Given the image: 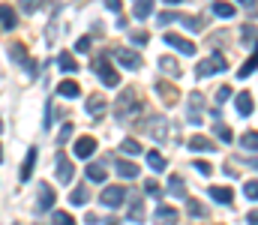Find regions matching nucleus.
Wrapping results in <instances>:
<instances>
[{
  "mask_svg": "<svg viewBox=\"0 0 258 225\" xmlns=\"http://www.w3.org/2000/svg\"><path fill=\"white\" fill-rule=\"evenodd\" d=\"M135 108H138V93H135V87H123L120 96H117V102H114V117H117V120H126Z\"/></svg>",
  "mask_w": 258,
  "mask_h": 225,
  "instance_id": "obj_1",
  "label": "nucleus"
},
{
  "mask_svg": "<svg viewBox=\"0 0 258 225\" xmlns=\"http://www.w3.org/2000/svg\"><path fill=\"white\" fill-rule=\"evenodd\" d=\"M228 69V63H225V54L222 51H213L204 63H198L195 66V75L198 78H207V75H216V72H225Z\"/></svg>",
  "mask_w": 258,
  "mask_h": 225,
  "instance_id": "obj_2",
  "label": "nucleus"
},
{
  "mask_svg": "<svg viewBox=\"0 0 258 225\" xmlns=\"http://www.w3.org/2000/svg\"><path fill=\"white\" fill-rule=\"evenodd\" d=\"M93 72L99 75V81H102L105 87H117V84H120V75H117V69H114L105 57H96V60H93Z\"/></svg>",
  "mask_w": 258,
  "mask_h": 225,
  "instance_id": "obj_3",
  "label": "nucleus"
},
{
  "mask_svg": "<svg viewBox=\"0 0 258 225\" xmlns=\"http://www.w3.org/2000/svg\"><path fill=\"white\" fill-rule=\"evenodd\" d=\"M201 111H204V96H201V90H192V93H189V108H186V120L198 126V123L204 120V114H201Z\"/></svg>",
  "mask_w": 258,
  "mask_h": 225,
  "instance_id": "obj_4",
  "label": "nucleus"
},
{
  "mask_svg": "<svg viewBox=\"0 0 258 225\" xmlns=\"http://www.w3.org/2000/svg\"><path fill=\"white\" fill-rule=\"evenodd\" d=\"M111 57H114L123 69H141V54H135L132 48H114Z\"/></svg>",
  "mask_w": 258,
  "mask_h": 225,
  "instance_id": "obj_5",
  "label": "nucleus"
},
{
  "mask_svg": "<svg viewBox=\"0 0 258 225\" xmlns=\"http://www.w3.org/2000/svg\"><path fill=\"white\" fill-rule=\"evenodd\" d=\"M123 198H126V189H123V186H105L102 195H99V201H102L105 207H117Z\"/></svg>",
  "mask_w": 258,
  "mask_h": 225,
  "instance_id": "obj_6",
  "label": "nucleus"
},
{
  "mask_svg": "<svg viewBox=\"0 0 258 225\" xmlns=\"http://www.w3.org/2000/svg\"><path fill=\"white\" fill-rule=\"evenodd\" d=\"M54 207V189H51V183H42L39 180V198H36V210L39 213H45V210H51Z\"/></svg>",
  "mask_w": 258,
  "mask_h": 225,
  "instance_id": "obj_7",
  "label": "nucleus"
},
{
  "mask_svg": "<svg viewBox=\"0 0 258 225\" xmlns=\"http://www.w3.org/2000/svg\"><path fill=\"white\" fill-rule=\"evenodd\" d=\"M9 57H12V60H15L18 66H24V69H27L30 75H36V66H33V60L27 57L24 45H18V42H15V45H9Z\"/></svg>",
  "mask_w": 258,
  "mask_h": 225,
  "instance_id": "obj_8",
  "label": "nucleus"
},
{
  "mask_svg": "<svg viewBox=\"0 0 258 225\" xmlns=\"http://www.w3.org/2000/svg\"><path fill=\"white\" fill-rule=\"evenodd\" d=\"M162 39H165V42H168L171 48H177L180 54H186V57H192V54H195V45L189 42V39H183V36H177V33H165Z\"/></svg>",
  "mask_w": 258,
  "mask_h": 225,
  "instance_id": "obj_9",
  "label": "nucleus"
},
{
  "mask_svg": "<svg viewBox=\"0 0 258 225\" xmlns=\"http://www.w3.org/2000/svg\"><path fill=\"white\" fill-rule=\"evenodd\" d=\"M144 132H150V138L162 141V138H165V117H159V114L147 117V123H144Z\"/></svg>",
  "mask_w": 258,
  "mask_h": 225,
  "instance_id": "obj_10",
  "label": "nucleus"
},
{
  "mask_svg": "<svg viewBox=\"0 0 258 225\" xmlns=\"http://www.w3.org/2000/svg\"><path fill=\"white\" fill-rule=\"evenodd\" d=\"M234 108H237V114H240V117H249V114H252V108H255V102H252V93L240 90V93L234 96Z\"/></svg>",
  "mask_w": 258,
  "mask_h": 225,
  "instance_id": "obj_11",
  "label": "nucleus"
},
{
  "mask_svg": "<svg viewBox=\"0 0 258 225\" xmlns=\"http://www.w3.org/2000/svg\"><path fill=\"white\" fill-rule=\"evenodd\" d=\"M93 153H96V138L93 135H84V138L75 141V156L78 159H90Z\"/></svg>",
  "mask_w": 258,
  "mask_h": 225,
  "instance_id": "obj_12",
  "label": "nucleus"
},
{
  "mask_svg": "<svg viewBox=\"0 0 258 225\" xmlns=\"http://www.w3.org/2000/svg\"><path fill=\"white\" fill-rule=\"evenodd\" d=\"M153 219H156V225H174L177 222V210L168 207V204H159L156 213H153Z\"/></svg>",
  "mask_w": 258,
  "mask_h": 225,
  "instance_id": "obj_13",
  "label": "nucleus"
},
{
  "mask_svg": "<svg viewBox=\"0 0 258 225\" xmlns=\"http://www.w3.org/2000/svg\"><path fill=\"white\" fill-rule=\"evenodd\" d=\"M114 171H117L120 177H126V180H135V177L141 174V171H138V165H135V162H129V159H117V162H114Z\"/></svg>",
  "mask_w": 258,
  "mask_h": 225,
  "instance_id": "obj_14",
  "label": "nucleus"
},
{
  "mask_svg": "<svg viewBox=\"0 0 258 225\" xmlns=\"http://www.w3.org/2000/svg\"><path fill=\"white\" fill-rule=\"evenodd\" d=\"M33 165H36V147H30V150H27V156H24V165H21V174H18V180H21V183H27V180H30Z\"/></svg>",
  "mask_w": 258,
  "mask_h": 225,
  "instance_id": "obj_15",
  "label": "nucleus"
},
{
  "mask_svg": "<svg viewBox=\"0 0 258 225\" xmlns=\"http://www.w3.org/2000/svg\"><path fill=\"white\" fill-rule=\"evenodd\" d=\"M156 96H162V102H177V90H174V84H168V81H156Z\"/></svg>",
  "mask_w": 258,
  "mask_h": 225,
  "instance_id": "obj_16",
  "label": "nucleus"
},
{
  "mask_svg": "<svg viewBox=\"0 0 258 225\" xmlns=\"http://www.w3.org/2000/svg\"><path fill=\"white\" fill-rule=\"evenodd\" d=\"M159 69L165 75H171V78H177V75H180V63H177L171 54H162V57H159Z\"/></svg>",
  "mask_w": 258,
  "mask_h": 225,
  "instance_id": "obj_17",
  "label": "nucleus"
},
{
  "mask_svg": "<svg viewBox=\"0 0 258 225\" xmlns=\"http://www.w3.org/2000/svg\"><path fill=\"white\" fill-rule=\"evenodd\" d=\"M210 12H213L216 18H231V15H237V9H234L231 3H225V0H213Z\"/></svg>",
  "mask_w": 258,
  "mask_h": 225,
  "instance_id": "obj_18",
  "label": "nucleus"
},
{
  "mask_svg": "<svg viewBox=\"0 0 258 225\" xmlns=\"http://www.w3.org/2000/svg\"><path fill=\"white\" fill-rule=\"evenodd\" d=\"M210 198L219 201V204H234V192L225 189V186H210Z\"/></svg>",
  "mask_w": 258,
  "mask_h": 225,
  "instance_id": "obj_19",
  "label": "nucleus"
},
{
  "mask_svg": "<svg viewBox=\"0 0 258 225\" xmlns=\"http://www.w3.org/2000/svg\"><path fill=\"white\" fill-rule=\"evenodd\" d=\"M189 150H198V153H213L216 144H213L210 138H204V135H192V138H189Z\"/></svg>",
  "mask_w": 258,
  "mask_h": 225,
  "instance_id": "obj_20",
  "label": "nucleus"
},
{
  "mask_svg": "<svg viewBox=\"0 0 258 225\" xmlns=\"http://www.w3.org/2000/svg\"><path fill=\"white\" fill-rule=\"evenodd\" d=\"M84 174H87V180H93V183H102L108 171H105V165H102V162H90Z\"/></svg>",
  "mask_w": 258,
  "mask_h": 225,
  "instance_id": "obj_21",
  "label": "nucleus"
},
{
  "mask_svg": "<svg viewBox=\"0 0 258 225\" xmlns=\"http://www.w3.org/2000/svg\"><path fill=\"white\" fill-rule=\"evenodd\" d=\"M168 192H171L174 198H183V195H186V180H183L180 174H171V180H168Z\"/></svg>",
  "mask_w": 258,
  "mask_h": 225,
  "instance_id": "obj_22",
  "label": "nucleus"
},
{
  "mask_svg": "<svg viewBox=\"0 0 258 225\" xmlns=\"http://www.w3.org/2000/svg\"><path fill=\"white\" fill-rule=\"evenodd\" d=\"M150 12H153V0H135V3H132V15H135L138 21H144Z\"/></svg>",
  "mask_w": 258,
  "mask_h": 225,
  "instance_id": "obj_23",
  "label": "nucleus"
},
{
  "mask_svg": "<svg viewBox=\"0 0 258 225\" xmlns=\"http://www.w3.org/2000/svg\"><path fill=\"white\" fill-rule=\"evenodd\" d=\"M57 93H60V96H66V99H75V96H81V87H78L75 81H69V78H66V81H60V84H57Z\"/></svg>",
  "mask_w": 258,
  "mask_h": 225,
  "instance_id": "obj_24",
  "label": "nucleus"
},
{
  "mask_svg": "<svg viewBox=\"0 0 258 225\" xmlns=\"http://www.w3.org/2000/svg\"><path fill=\"white\" fill-rule=\"evenodd\" d=\"M15 21H18V18H15V9H12V6H0V27H3V30H12Z\"/></svg>",
  "mask_w": 258,
  "mask_h": 225,
  "instance_id": "obj_25",
  "label": "nucleus"
},
{
  "mask_svg": "<svg viewBox=\"0 0 258 225\" xmlns=\"http://www.w3.org/2000/svg\"><path fill=\"white\" fill-rule=\"evenodd\" d=\"M60 162H57V177L63 180V183H69L72 180V174H75V168H72V162L66 159V156H57Z\"/></svg>",
  "mask_w": 258,
  "mask_h": 225,
  "instance_id": "obj_26",
  "label": "nucleus"
},
{
  "mask_svg": "<svg viewBox=\"0 0 258 225\" xmlns=\"http://www.w3.org/2000/svg\"><path fill=\"white\" fill-rule=\"evenodd\" d=\"M87 111H90L93 117H102V111H105V96H87Z\"/></svg>",
  "mask_w": 258,
  "mask_h": 225,
  "instance_id": "obj_27",
  "label": "nucleus"
},
{
  "mask_svg": "<svg viewBox=\"0 0 258 225\" xmlns=\"http://www.w3.org/2000/svg\"><path fill=\"white\" fill-rule=\"evenodd\" d=\"M57 66H60L63 72H75V69H78V63H75V57H72L69 51H60V54H57Z\"/></svg>",
  "mask_w": 258,
  "mask_h": 225,
  "instance_id": "obj_28",
  "label": "nucleus"
},
{
  "mask_svg": "<svg viewBox=\"0 0 258 225\" xmlns=\"http://www.w3.org/2000/svg\"><path fill=\"white\" fill-rule=\"evenodd\" d=\"M255 69H258V45H255V54H252V57H249V60H246L240 69H237V78H249Z\"/></svg>",
  "mask_w": 258,
  "mask_h": 225,
  "instance_id": "obj_29",
  "label": "nucleus"
},
{
  "mask_svg": "<svg viewBox=\"0 0 258 225\" xmlns=\"http://www.w3.org/2000/svg\"><path fill=\"white\" fill-rule=\"evenodd\" d=\"M147 165H150L153 171H165V165H168V162L162 159V153H159V150H150V153H147Z\"/></svg>",
  "mask_w": 258,
  "mask_h": 225,
  "instance_id": "obj_30",
  "label": "nucleus"
},
{
  "mask_svg": "<svg viewBox=\"0 0 258 225\" xmlns=\"http://www.w3.org/2000/svg\"><path fill=\"white\" fill-rule=\"evenodd\" d=\"M129 219H132L135 225L144 222V210H141V198H138V195L132 198V207H129Z\"/></svg>",
  "mask_w": 258,
  "mask_h": 225,
  "instance_id": "obj_31",
  "label": "nucleus"
},
{
  "mask_svg": "<svg viewBox=\"0 0 258 225\" xmlns=\"http://www.w3.org/2000/svg\"><path fill=\"white\" fill-rule=\"evenodd\" d=\"M186 213H189V216H195V219H201L207 210H204V204H201L198 198H186Z\"/></svg>",
  "mask_w": 258,
  "mask_h": 225,
  "instance_id": "obj_32",
  "label": "nucleus"
},
{
  "mask_svg": "<svg viewBox=\"0 0 258 225\" xmlns=\"http://www.w3.org/2000/svg\"><path fill=\"white\" fill-rule=\"evenodd\" d=\"M255 39H258V30L252 24H243V27H240V42H243V45H252Z\"/></svg>",
  "mask_w": 258,
  "mask_h": 225,
  "instance_id": "obj_33",
  "label": "nucleus"
},
{
  "mask_svg": "<svg viewBox=\"0 0 258 225\" xmlns=\"http://www.w3.org/2000/svg\"><path fill=\"white\" fill-rule=\"evenodd\" d=\"M177 21H180L186 30H195V33L204 27V21H201V18H192V15H177Z\"/></svg>",
  "mask_w": 258,
  "mask_h": 225,
  "instance_id": "obj_34",
  "label": "nucleus"
},
{
  "mask_svg": "<svg viewBox=\"0 0 258 225\" xmlns=\"http://www.w3.org/2000/svg\"><path fill=\"white\" fill-rule=\"evenodd\" d=\"M240 144H243L246 150H258V129L243 132V135H240Z\"/></svg>",
  "mask_w": 258,
  "mask_h": 225,
  "instance_id": "obj_35",
  "label": "nucleus"
},
{
  "mask_svg": "<svg viewBox=\"0 0 258 225\" xmlns=\"http://www.w3.org/2000/svg\"><path fill=\"white\" fill-rule=\"evenodd\" d=\"M87 198H90L87 186H75V189H72V195H69V201H72V204H87Z\"/></svg>",
  "mask_w": 258,
  "mask_h": 225,
  "instance_id": "obj_36",
  "label": "nucleus"
},
{
  "mask_svg": "<svg viewBox=\"0 0 258 225\" xmlns=\"http://www.w3.org/2000/svg\"><path fill=\"white\" fill-rule=\"evenodd\" d=\"M120 150H123L126 156H141V144H138L135 138H126V141L120 144Z\"/></svg>",
  "mask_w": 258,
  "mask_h": 225,
  "instance_id": "obj_37",
  "label": "nucleus"
},
{
  "mask_svg": "<svg viewBox=\"0 0 258 225\" xmlns=\"http://www.w3.org/2000/svg\"><path fill=\"white\" fill-rule=\"evenodd\" d=\"M144 192L153 195V198H162V186H159V180H144Z\"/></svg>",
  "mask_w": 258,
  "mask_h": 225,
  "instance_id": "obj_38",
  "label": "nucleus"
},
{
  "mask_svg": "<svg viewBox=\"0 0 258 225\" xmlns=\"http://www.w3.org/2000/svg\"><path fill=\"white\" fill-rule=\"evenodd\" d=\"M213 132H216V135H219L222 141H231V135H234V132H231V129H228L225 123H219V120H216V126H213Z\"/></svg>",
  "mask_w": 258,
  "mask_h": 225,
  "instance_id": "obj_39",
  "label": "nucleus"
},
{
  "mask_svg": "<svg viewBox=\"0 0 258 225\" xmlns=\"http://www.w3.org/2000/svg\"><path fill=\"white\" fill-rule=\"evenodd\" d=\"M228 99H231V84H222V87L216 90V102L222 105V102H228Z\"/></svg>",
  "mask_w": 258,
  "mask_h": 225,
  "instance_id": "obj_40",
  "label": "nucleus"
},
{
  "mask_svg": "<svg viewBox=\"0 0 258 225\" xmlns=\"http://www.w3.org/2000/svg\"><path fill=\"white\" fill-rule=\"evenodd\" d=\"M243 192H246V198L258 201V180H249V183H243Z\"/></svg>",
  "mask_w": 258,
  "mask_h": 225,
  "instance_id": "obj_41",
  "label": "nucleus"
},
{
  "mask_svg": "<svg viewBox=\"0 0 258 225\" xmlns=\"http://www.w3.org/2000/svg\"><path fill=\"white\" fill-rule=\"evenodd\" d=\"M54 225H75V219H72L69 213H63V210H57V213H54Z\"/></svg>",
  "mask_w": 258,
  "mask_h": 225,
  "instance_id": "obj_42",
  "label": "nucleus"
},
{
  "mask_svg": "<svg viewBox=\"0 0 258 225\" xmlns=\"http://www.w3.org/2000/svg\"><path fill=\"white\" fill-rule=\"evenodd\" d=\"M171 21H177V12H159V27H165Z\"/></svg>",
  "mask_w": 258,
  "mask_h": 225,
  "instance_id": "obj_43",
  "label": "nucleus"
},
{
  "mask_svg": "<svg viewBox=\"0 0 258 225\" xmlns=\"http://www.w3.org/2000/svg\"><path fill=\"white\" fill-rule=\"evenodd\" d=\"M195 168H198L201 174H207V177L213 174V165H210V162H204V159H195Z\"/></svg>",
  "mask_w": 258,
  "mask_h": 225,
  "instance_id": "obj_44",
  "label": "nucleus"
},
{
  "mask_svg": "<svg viewBox=\"0 0 258 225\" xmlns=\"http://www.w3.org/2000/svg\"><path fill=\"white\" fill-rule=\"evenodd\" d=\"M75 51H81V54H84V51H90V36H81V39L75 42Z\"/></svg>",
  "mask_w": 258,
  "mask_h": 225,
  "instance_id": "obj_45",
  "label": "nucleus"
},
{
  "mask_svg": "<svg viewBox=\"0 0 258 225\" xmlns=\"http://www.w3.org/2000/svg\"><path fill=\"white\" fill-rule=\"evenodd\" d=\"M69 135H72V123H63V129H60V135H57V141L63 144V141L69 138Z\"/></svg>",
  "mask_w": 258,
  "mask_h": 225,
  "instance_id": "obj_46",
  "label": "nucleus"
},
{
  "mask_svg": "<svg viewBox=\"0 0 258 225\" xmlns=\"http://www.w3.org/2000/svg\"><path fill=\"white\" fill-rule=\"evenodd\" d=\"M132 45H138V48L147 45V33H135V36H132Z\"/></svg>",
  "mask_w": 258,
  "mask_h": 225,
  "instance_id": "obj_47",
  "label": "nucleus"
},
{
  "mask_svg": "<svg viewBox=\"0 0 258 225\" xmlns=\"http://www.w3.org/2000/svg\"><path fill=\"white\" fill-rule=\"evenodd\" d=\"M21 9H24V12H33V9H36V0H21Z\"/></svg>",
  "mask_w": 258,
  "mask_h": 225,
  "instance_id": "obj_48",
  "label": "nucleus"
},
{
  "mask_svg": "<svg viewBox=\"0 0 258 225\" xmlns=\"http://www.w3.org/2000/svg\"><path fill=\"white\" fill-rule=\"evenodd\" d=\"M105 6H108L111 12H120V0H105Z\"/></svg>",
  "mask_w": 258,
  "mask_h": 225,
  "instance_id": "obj_49",
  "label": "nucleus"
},
{
  "mask_svg": "<svg viewBox=\"0 0 258 225\" xmlns=\"http://www.w3.org/2000/svg\"><path fill=\"white\" fill-rule=\"evenodd\" d=\"M246 222H249V225H258V207L249 213V216H246Z\"/></svg>",
  "mask_w": 258,
  "mask_h": 225,
  "instance_id": "obj_50",
  "label": "nucleus"
},
{
  "mask_svg": "<svg viewBox=\"0 0 258 225\" xmlns=\"http://www.w3.org/2000/svg\"><path fill=\"white\" fill-rule=\"evenodd\" d=\"M105 225H120V219L117 216H105Z\"/></svg>",
  "mask_w": 258,
  "mask_h": 225,
  "instance_id": "obj_51",
  "label": "nucleus"
},
{
  "mask_svg": "<svg viewBox=\"0 0 258 225\" xmlns=\"http://www.w3.org/2000/svg\"><path fill=\"white\" fill-rule=\"evenodd\" d=\"M237 3H246V6H252V3H255V0H237Z\"/></svg>",
  "mask_w": 258,
  "mask_h": 225,
  "instance_id": "obj_52",
  "label": "nucleus"
},
{
  "mask_svg": "<svg viewBox=\"0 0 258 225\" xmlns=\"http://www.w3.org/2000/svg\"><path fill=\"white\" fill-rule=\"evenodd\" d=\"M165 3H171V6H174V3H183V0H165Z\"/></svg>",
  "mask_w": 258,
  "mask_h": 225,
  "instance_id": "obj_53",
  "label": "nucleus"
},
{
  "mask_svg": "<svg viewBox=\"0 0 258 225\" xmlns=\"http://www.w3.org/2000/svg\"><path fill=\"white\" fill-rule=\"evenodd\" d=\"M0 162H3V147H0Z\"/></svg>",
  "mask_w": 258,
  "mask_h": 225,
  "instance_id": "obj_54",
  "label": "nucleus"
},
{
  "mask_svg": "<svg viewBox=\"0 0 258 225\" xmlns=\"http://www.w3.org/2000/svg\"><path fill=\"white\" fill-rule=\"evenodd\" d=\"M0 129H3V123H0Z\"/></svg>",
  "mask_w": 258,
  "mask_h": 225,
  "instance_id": "obj_55",
  "label": "nucleus"
}]
</instances>
